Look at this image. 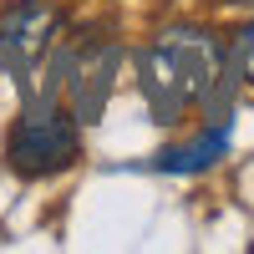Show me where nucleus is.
I'll list each match as a JSON object with an SVG mask.
<instances>
[{"mask_svg":"<svg viewBox=\"0 0 254 254\" xmlns=\"http://www.w3.org/2000/svg\"><path fill=\"white\" fill-rule=\"evenodd\" d=\"M224 66V51L203 31H168L147 51V102L173 122L183 107H193L214 92V76Z\"/></svg>","mask_w":254,"mask_h":254,"instance_id":"f257e3e1","label":"nucleus"},{"mask_svg":"<svg viewBox=\"0 0 254 254\" xmlns=\"http://www.w3.org/2000/svg\"><path fill=\"white\" fill-rule=\"evenodd\" d=\"M81 158V132L61 102H36L15 117L5 137V163L20 178H51Z\"/></svg>","mask_w":254,"mask_h":254,"instance_id":"f03ea898","label":"nucleus"},{"mask_svg":"<svg viewBox=\"0 0 254 254\" xmlns=\"http://www.w3.org/2000/svg\"><path fill=\"white\" fill-rule=\"evenodd\" d=\"M61 31L56 0H15L0 10V56L15 71H31L41 56L51 51V41Z\"/></svg>","mask_w":254,"mask_h":254,"instance_id":"7ed1b4c3","label":"nucleus"},{"mask_svg":"<svg viewBox=\"0 0 254 254\" xmlns=\"http://www.w3.org/2000/svg\"><path fill=\"white\" fill-rule=\"evenodd\" d=\"M224 147H229V127H203L193 142L168 147V153L158 158V168L163 173H198V168H208L214 158H224Z\"/></svg>","mask_w":254,"mask_h":254,"instance_id":"20e7f679","label":"nucleus"},{"mask_svg":"<svg viewBox=\"0 0 254 254\" xmlns=\"http://www.w3.org/2000/svg\"><path fill=\"white\" fill-rule=\"evenodd\" d=\"M229 61H234V71L254 87V20H244V26L234 31V46H229Z\"/></svg>","mask_w":254,"mask_h":254,"instance_id":"39448f33","label":"nucleus"},{"mask_svg":"<svg viewBox=\"0 0 254 254\" xmlns=\"http://www.w3.org/2000/svg\"><path fill=\"white\" fill-rule=\"evenodd\" d=\"M224 5H239V10H254V0H224Z\"/></svg>","mask_w":254,"mask_h":254,"instance_id":"423d86ee","label":"nucleus"}]
</instances>
